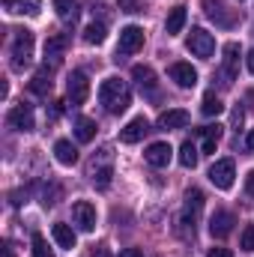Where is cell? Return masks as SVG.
I'll use <instances>...</instances> for the list:
<instances>
[{"label": "cell", "instance_id": "7c38bea8", "mask_svg": "<svg viewBox=\"0 0 254 257\" xmlns=\"http://www.w3.org/2000/svg\"><path fill=\"white\" fill-rule=\"evenodd\" d=\"M233 224H236V218H233V212H227V209H215V212L209 215V233H212L215 239L227 236V233L233 230Z\"/></svg>", "mask_w": 254, "mask_h": 257}, {"label": "cell", "instance_id": "ba28073f", "mask_svg": "<svg viewBox=\"0 0 254 257\" xmlns=\"http://www.w3.org/2000/svg\"><path fill=\"white\" fill-rule=\"evenodd\" d=\"M72 221L78 224V230L93 233V230H96V206H93L90 200H78V203H72Z\"/></svg>", "mask_w": 254, "mask_h": 257}, {"label": "cell", "instance_id": "5bb4252c", "mask_svg": "<svg viewBox=\"0 0 254 257\" xmlns=\"http://www.w3.org/2000/svg\"><path fill=\"white\" fill-rule=\"evenodd\" d=\"M132 78H135V84L141 87V93H147V96H156V72L150 69V66H132Z\"/></svg>", "mask_w": 254, "mask_h": 257}, {"label": "cell", "instance_id": "30bf717a", "mask_svg": "<svg viewBox=\"0 0 254 257\" xmlns=\"http://www.w3.org/2000/svg\"><path fill=\"white\" fill-rule=\"evenodd\" d=\"M200 212H203V192H200V189H189V192H186V206H183V224L194 230Z\"/></svg>", "mask_w": 254, "mask_h": 257}, {"label": "cell", "instance_id": "277c9868", "mask_svg": "<svg viewBox=\"0 0 254 257\" xmlns=\"http://www.w3.org/2000/svg\"><path fill=\"white\" fill-rule=\"evenodd\" d=\"M203 12H206L209 21H215V27H224V30L236 27V21H239V15L230 12L224 6V0H203Z\"/></svg>", "mask_w": 254, "mask_h": 257}, {"label": "cell", "instance_id": "74e56055", "mask_svg": "<svg viewBox=\"0 0 254 257\" xmlns=\"http://www.w3.org/2000/svg\"><path fill=\"white\" fill-rule=\"evenodd\" d=\"M245 147H248V150H254V128L248 132V138H245Z\"/></svg>", "mask_w": 254, "mask_h": 257}, {"label": "cell", "instance_id": "d6986e66", "mask_svg": "<svg viewBox=\"0 0 254 257\" xmlns=\"http://www.w3.org/2000/svg\"><path fill=\"white\" fill-rule=\"evenodd\" d=\"M51 236H54V242L60 245V248H75V242H78V236H75V230L69 227V224H63V221H57L54 227H51Z\"/></svg>", "mask_w": 254, "mask_h": 257}, {"label": "cell", "instance_id": "cb8c5ba5", "mask_svg": "<svg viewBox=\"0 0 254 257\" xmlns=\"http://www.w3.org/2000/svg\"><path fill=\"white\" fill-rule=\"evenodd\" d=\"M96 120H90V117H81L78 123H75V138L81 141V144H87V141H93L96 138Z\"/></svg>", "mask_w": 254, "mask_h": 257}, {"label": "cell", "instance_id": "484cf974", "mask_svg": "<svg viewBox=\"0 0 254 257\" xmlns=\"http://www.w3.org/2000/svg\"><path fill=\"white\" fill-rule=\"evenodd\" d=\"M30 90H33L36 96H45V93H51V78H48V69H42V72H36V75H33V81H30Z\"/></svg>", "mask_w": 254, "mask_h": 257}, {"label": "cell", "instance_id": "8992f818", "mask_svg": "<svg viewBox=\"0 0 254 257\" xmlns=\"http://www.w3.org/2000/svg\"><path fill=\"white\" fill-rule=\"evenodd\" d=\"M233 177H236L233 159H218V162L209 168V183H212L215 189H230V186H233Z\"/></svg>", "mask_w": 254, "mask_h": 257}, {"label": "cell", "instance_id": "e0dca14e", "mask_svg": "<svg viewBox=\"0 0 254 257\" xmlns=\"http://www.w3.org/2000/svg\"><path fill=\"white\" fill-rule=\"evenodd\" d=\"M197 132H200V150H203V153H215V147H218V141H221V132H224V126L209 123V126L197 128Z\"/></svg>", "mask_w": 254, "mask_h": 257}, {"label": "cell", "instance_id": "d6a6232c", "mask_svg": "<svg viewBox=\"0 0 254 257\" xmlns=\"http://www.w3.org/2000/svg\"><path fill=\"white\" fill-rule=\"evenodd\" d=\"M206 257H233V254H230L227 248H209V254Z\"/></svg>", "mask_w": 254, "mask_h": 257}, {"label": "cell", "instance_id": "2e32d148", "mask_svg": "<svg viewBox=\"0 0 254 257\" xmlns=\"http://www.w3.org/2000/svg\"><path fill=\"white\" fill-rule=\"evenodd\" d=\"M147 132H150L147 117H135V120H129L126 126H123V132H120V141H123V144H138Z\"/></svg>", "mask_w": 254, "mask_h": 257}, {"label": "cell", "instance_id": "f1b7e54d", "mask_svg": "<svg viewBox=\"0 0 254 257\" xmlns=\"http://www.w3.org/2000/svg\"><path fill=\"white\" fill-rule=\"evenodd\" d=\"M197 156H200V153H197V147H194L191 141H186V144L180 147V165H183V168H194V165H197Z\"/></svg>", "mask_w": 254, "mask_h": 257}, {"label": "cell", "instance_id": "603a6c76", "mask_svg": "<svg viewBox=\"0 0 254 257\" xmlns=\"http://www.w3.org/2000/svg\"><path fill=\"white\" fill-rule=\"evenodd\" d=\"M66 45H69V39H66L63 33L48 36V42H45V57H51V60L57 63V60H60V54L66 51Z\"/></svg>", "mask_w": 254, "mask_h": 257}, {"label": "cell", "instance_id": "ffe728a7", "mask_svg": "<svg viewBox=\"0 0 254 257\" xmlns=\"http://www.w3.org/2000/svg\"><path fill=\"white\" fill-rule=\"evenodd\" d=\"M6 12H15V15H39V6L42 0H3Z\"/></svg>", "mask_w": 254, "mask_h": 257}, {"label": "cell", "instance_id": "3957f363", "mask_svg": "<svg viewBox=\"0 0 254 257\" xmlns=\"http://www.w3.org/2000/svg\"><path fill=\"white\" fill-rule=\"evenodd\" d=\"M186 48H189L194 57L209 60V57H212V51H215V39H212V33H206L203 27H191L189 39H186Z\"/></svg>", "mask_w": 254, "mask_h": 257}, {"label": "cell", "instance_id": "7402d4cb", "mask_svg": "<svg viewBox=\"0 0 254 257\" xmlns=\"http://www.w3.org/2000/svg\"><path fill=\"white\" fill-rule=\"evenodd\" d=\"M183 27H186V6L180 3V6L171 9V15H168V21H165V30H168V36H177Z\"/></svg>", "mask_w": 254, "mask_h": 257}, {"label": "cell", "instance_id": "8fae6325", "mask_svg": "<svg viewBox=\"0 0 254 257\" xmlns=\"http://www.w3.org/2000/svg\"><path fill=\"white\" fill-rule=\"evenodd\" d=\"M6 123L15 132H33L36 128V120H33V108L30 105H15L9 114H6Z\"/></svg>", "mask_w": 254, "mask_h": 257}, {"label": "cell", "instance_id": "e575fe53", "mask_svg": "<svg viewBox=\"0 0 254 257\" xmlns=\"http://www.w3.org/2000/svg\"><path fill=\"white\" fill-rule=\"evenodd\" d=\"M245 192L254 197V171H248V177H245Z\"/></svg>", "mask_w": 254, "mask_h": 257}, {"label": "cell", "instance_id": "83f0119b", "mask_svg": "<svg viewBox=\"0 0 254 257\" xmlns=\"http://www.w3.org/2000/svg\"><path fill=\"white\" fill-rule=\"evenodd\" d=\"M54 9L63 21H75L78 18V0H54Z\"/></svg>", "mask_w": 254, "mask_h": 257}, {"label": "cell", "instance_id": "8d00e7d4", "mask_svg": "<svg viewBox=\"0 0 254 257\" xmlns=\"http://www.w3.org/2000/svg\"><path fill=\"white\" fill-rule=\"evenodd\" d=\"M245 63H248V72L254 75V51H248V57H245Z\"/></svg>", "mask_w": 254, "mask_h": 257}, {"label": "cell", "instance_id": "f546056e", "mask_svg": "<svg viewBox=\"0 0 254 257\" xmlns=\"http://www.w3.org/2000/svg\"><path fill=\"white\" fill-rule=\"evenodd\" d=\"M33 257H54V251L48 248L42 233H33Z\"/></svg>", "mask_w": 254, "mask_h": 257}, {"label": "cell", "instance_id": "f35d334b", "mask_svg": "<svg viewBox=\"0 0 254 257\" xmlns=\"http://www.w3.org/2000/svg\"><path fill=\"white\" fill-rule=\"evenodd\" d=\"M3 251H6V257H15V254H12V248H9V245H6V248H3Z\"/></svg>", "mask_w": 254, "mask_h": 257}, {"label": "cell", "instance_id": "4dcf8cb0", "mask_svg": "<svg viewBox=\"0 0 254 257\" xmlns=\"http://www.w3.org/2000/svg\"><path fill=\"white\" fill-rule=\"evenodd\" d=\"M239 248L242 251H254V224H248L242 230V239H239Z\"/></svg>", "mask_w": 254, "mask_h": 257}, {"label": "cell", "instance_id": "9a60e30c", "mask_svg": "<svg viewBox=\"0 0 254 257\" xmlns=\"http://www.w3.org/2000/svg\"><path fill=\"white\" fill-rule=\"evenodd\" d=\"M168 72H171V81H177L183 90H189V87L197 84V69L191 63H174Z\"/></svg>", "mask_w": 254, "mask_h": 257}, {"label": "cell", "instance_id": "836d02e7", "mask_svg": "<svg viewBox=\"0 0 254 257\" xmlns=\"http://www.w3.org/2000/svg\"><path fill=\"white\" fill-rule=\"evenodd\" d=\"M120 257H144V251H141V248H123Z\"/></svg>", "mask_w": 254, "mask_h": 257}, {"label": "cell", "instance_id": "7a4b0ae2", "mask_svg": "<svg viewBox=\"0 0 254 257\" xmlns=\"http://www.w3.org/2000/svg\"><path fill=\"white\" fill-rule=\"evenodd\" d=\"M12 69H24L33 57V33L30 30H15V39H12Z\"/></svg>", "mask_w": 254, "mask_h": 257}, {"label": "cell", "instance_id": "9c48e42d", "mask_svg": "<svg viewBox=\"0 0 254 257\" xmlns=\"http://www.w3.org/2000/svg\"><path fill=\"white\" fill-rule=\"evenodd\" d=\"M144 48V27L138 24H129L120 30V45H117V54H138Z\"/></svg>", "mask_w": 254, "mask_h": 257}, {"label": "cell", "instance_id": "ac0fdd59", "mask_svg": "<svg viewBox=\"0 0 254 257\" xmlns=\"http://www.w3.org/2000/svg\"><path fill=\"white\" fill-rule=\"evenodd\" d=\"M189 111H183V108H171V111H165L162 117H159V128H186L189 126Z\"/></svg>", "mask_w": 254, "mask_h": 257}, {"label": "cell", "instance_id": "44dd1931", "mask_svg": "<svg viewBox=\"0 0 254 257\" xmlns=\"http://www.w3.org/2000/svg\"><path fill=\"white\" fill-rule=\"evenodd\" d=\"M54 156H57V162L66 165V168H72V165L78 162V150H75L72 141H57V144H54Z\"/></svg>", "mask_w": 254, "mask_h": 257}, {"label": "cell", "instance_id": "1f68e13d", "mask_svg": "<svg viewBox=\"0 0 254 257\" xmlns=\"http://www.w3.org/2000/svg\"><path fill=\"white\" fill-rule=\"evenodd\" d=\"M117 6L129 12V15H135V12H144V6H141V0H117Z\"/></svg>", "mask_w": 254, "mask_h": 257}, {"label": "cell", "instance_id": "4fadbf2b", "mask_svg": "<svg viewBox=\"0 0 254 257\" xmlns=\"http://www.w3.org/2000/svg\"><path fill=\"white\" fill-rule=\"evenodd\" d=\"M171 156H174V150H171V144H165V141L150 144V147H147V153H144L147 165H153V168H168Z\"/></svg>", "mask_w": 254, "mask_h": 257}, {"label": "cell", "instance_id": "6da1fadb", "mask_svg": "<svg viewBox=\"0 0 254 257\" xmlns=\"http://www.w3.org/2000/svg\"><path fill=\"white\" fill-rule=\"evenodd\" d=\"M99 102L108 114H123L132 105V90L123 78H105L99 87Z\"/></svg>", "mask_w": 254, "mask_h": 257}, {"label": "cell", "instance_id": "5b68a950", "mask_svg": "<svg viewBox=\"0 0 254 257\" xmlns=\"http://www.w3.org/2000/svg\"><path fill=\"white\" fill-rule=\"evenodd\" d=\"M221 54H224V60H221V72H218V75H221V84H224V87H230V84H233V78H236V72H239L242 48H239L236 42H227Z\"/></svg>", "mask_w": 254, "mask_h": 257}, {"label": "cell", "instance_id": "d590c367", "mask_svg": "<svg viewBox=\"0 0 254 257\" xmlns=\"http://www.w3.org/2000/svg\"><path fill=\"white\" fill-rule=\"evenodd\" d=\"M242 120H245V114H242V108H236V111H233V126L239 128L242 126Z\"/></svg>", "mask_w": 254, "mask_h": 257}, {"label": "cell", "instance_id": "4316f807", "mask_svg": "<svg viewBox=\"0 0 254 257\" xmlns=\"http://www.w3.org/2000/svg\"><path fill=\"white\" fill-rule=\"evenodd\" d=\"M200 111H203L206 117H218V114L224 111V105H221V99H218V96L209 90V93L203 96V105H200Z\"/></svg>", "mask_w": 254, "mask_h": 257}, {"label": "cell", "instance_id": "52a82bcc", "mask_svg": "<svg viewBox=\"0 0 254 257\" xmlns=\"http://www.w3.org/2000/svg\"><path fill=\"white\" fill-rule=\"evenodd\" d=\"M66 96H69L72 105H84V102H87V96H90V81H87L84 72H72V75L66 78Z\"/></svg>", "mask_w": 254, "mask_h": 257}, {"label": "cell", "instance_id": "d4e9b609", "mask_svg": "<svg viewBox=\"0 0 254 257\" xmlns=\"http://www.w3.org/2000/svg\"><path fill=\"white\" fill-rule=\"evenodd\" d=\"M105 36H108V30H105L102 21H99V24L93 21V24H87V30H84V42H87V45H102Z\"/></svg>", "mask_w": 254, "mask_h": 257}]
</instances>
